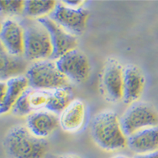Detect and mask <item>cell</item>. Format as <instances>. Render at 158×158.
Returning a JSON list of instances; mask_svg holds the SVG:
<instances>
[{
    "mask_svg": "<svg viewBox=\"0 0 158 158\" xmlns=\"http://www.w3.org/2000/svg\"><path fill=\"white\" fill-rule=\"evenodd\" d=\"M91 135L98 146L105 151L114 152L127 146V137L122 130L119 118L112 110H103L94 116Z\"/></svg>",
    "mask_w": 158,
    "mask_h": 158,
    "instance_id": "cell-1",
    "label": "cell"
},
{
    "mask_svg": "<svg viewBox=\"0 0 158 158\" xmlns=\"http://www.w3.org/2000/svg\"><path fill=\"white\" fill-rule=\"evenodd\" d=\"M3 146L11 158H43L48 143L34 135L26 126L16 125L7 132Z\"/></svg>",
    "mask_w": 158,
    "mask_h": 158,
    "instance_id": "cell-2",
    "label": "cell"
},
{
    "mask_svg": "<svg viewBox=\"0 0 158 158\" xmlns=\"http://www.w3.org/2000/svg\"><path fill=\"white\" fill-rule=\"evenodd\" d=\"M20 24L24 33V58L33 62L51 59L53 48L46 28L32 19L24 18Z\"/></svg>",
    "mask_w": 158,
    "mask_h": 158,
    "instance_id": "cell-3",
    "label": "cell"
},
{
    "mask_svg": "<svg viewBox=\"0 0 158 158\" xmlns=\"http://www.w3.org/2000/svg\"><path fill=\"white\" fill-rule=\"evenodd\" d=\"M24 76L29 86L35 89L53 90L69 84V80L58 69L56 61L51 59L34 61Z\"/></svg>",
    "mask_w": 158,
    "mask_h": 158,
    "instance_id": "cell-4",
    "label": "cell"
},
{
    "mask_svg": "<svg viewBox=\"0 0 158 158\" xmlns=\"http://www.w3.org/2000/svg\"><path fill=\"white\" fill-rule=\"evenodd\" d=\"M120 125L126 137L136 131L158 125V114L149 103L135 102L119 118Z\"/></svg>",
    "mask_w": 158,
    "mask_h": 158,
    "instance_id": "cell-5",
    "label": "cell"
},
{
    "mask_svg": "<svg viewBox=\"0 0 158 158\" xmlns=\"http://www.w3.org/2000/svg\"><path fill=\"white\" fill-rule=\"evenodd\" d=\"M55 61L58 69L69 81L82 83L88 80L90 64L87 56L78 49L67 52Z\"/></svg>",
    "mask_w": 158,
    "mask_h": 158,
    "instance_id": "cell-6",
    "label": "cell"
},
{
    "mask_svg": "<svg viewBox=\"0 0 158 158\" xmlns=\"http://www.w3.org/2000/svg\"><path fill=\"white\" fill-rule=\"evenodd\" d=\"M49 17L67 32L77 36L85 31L88 12L83 8L73 9L68 7L60 1Z\"/></svg>",
    "mask_w": 158,
    "mask_h": 158,
    "instance_id": "cell-7",
    "label": "cell"
},
{
    "mask_svg": "<svg viewBox=\"0 0 158 158\" xmlns=\"http://www.w3.org/2000/svg\"><path fill=\"white\" fill-rule=\"evenodd\" d=\"M46 28L52 40L53 52L51 60H57L67 52L77 49V40L59 24L52 20L49 16L37 19Z\"/></svg>",
    "mask_w": 158,
    "mask_h": 158,
    "instance_id": "cell-8",
    "label": "cell"
},
{
    "mask_svg": "<svg viewBox=\"0 0 158 158\" xmlns=\"http://www.w3.org/2000/svg\"><path fill=\"white\" fill-rule=\"evenodd\" d=\"M102 88L106 97L118 102L123 99L124 67L116 59H108L102 71Z\"/></svg>",
    "mask_w": 158,
    "mask_h": 158,
    "instance_id": "cell-9",
    "label": "cell"
},
{
    "mask_svg": "<svg viewBox=\"0 0 158 158\" xmlns=\"http://www.w3.org/2000/svg\"><path fill=\"white\" fill-rule=\"evenodd\" d=\"M1 46L9 54L24 56V33L20 22L6 18L1 24Z\"/></svg>",
    "mask_w": 158,
    "mask_h": 158,
    "instance_id": "cell-10",
    "label": "cell"
},
{
    "mask_svg": "<svg viewBox=\"0 0 158 158\" xmlns=\"http://www.w3.org/2000/svg\"><path fill=\"white\" fill-rule=\"evenodd\" d=\"M50 96L51 90L35 89L29 87L16 102L11 112L15 115L27 117L32 113L46 110Z\"/></svg>",
    "mask_w": 158,
    "mask_h": 158,
    "instance_id": "cell-11",
    "label": "cell"
},
{
    "mask_svg": "<svg viewBox=\"0 0 158 158\" xmlns=\"http://www.w3.org/2000/svg\"><path fill=\"white\" fill-rule=\"evenodd\" d=\"M30 86L25 76L17 77L0 82V112L2 114L12 111L13 107Z\"/></svg>",
    "mask_w": 158,
    "mask_h": 158,
    "instance_id": "cell-12",
    "label": "cell"
},
{
    "mask_svg": "<svg viewBox=\"0 0 158 158\" xmlns=\"http://www.w3.org/2000/svg\"><path fill=\"white\" fill-rule=\"evenodd\" d=\"M60 125L57 114L47 110L34 112L26 117V127L31 133L40 139H46Z\"/></svg>",
    "mask_w": 158,
    "mask_h": 158,
    "instance_id": "cell-13",
    "label": "cell"
},
{
    "mask_svg": "<svg viewBox=\"0 0 158 158\" xmlns=\"http://www.w3.org/2000/svg\"><path fill=\"white\" fill-rule=\"evenodd\" d=\"M145 87V77L142 72L135 65L124 67L123 100L125 103H133L141 96Z\"/></svg>",
    "mask_w": 158,
    "mask_h": 158,
    "instance_id": "cell-14",
    "label": "cell"
},
{
    "mask_svg": "<svg viewBox=\"0 0 158 158\" xmlns=\"http://www.w3.org/2000/svg\"><path fill=\"white\" fill-rule=\"evenodd\" d=\"M127 146L136 155L157 152L158 125L142 129L128 136Z\"/></svg>",
    "mask_w": 158,
    "mask_h": 158,
    "instance_id": "cell-15",
    "label": "cell"
},
{
    "mask_svg": "<svg viewBox=\"0 0 158 158\" xmlns=\"http://www.w3.org/2000/svg\"><path fill=\"white\" fill-rule=\"evenodd\" d=\"M86 105L80 99H73L59 116L60 126L67 132H77L83 126L86 119Z\"/></svg>",
    "mask_w": 158,
    "mask_h": 158,
    "instance_id": "cell-16",
    "label": "cell"
},
{
    "mask_svg": "<svg viewBox=\"0 0 158 158\" xmlns=\"http://www.w3.org/2000/svg\"><path fill=\"white\" fill-rule=\"evenodd\" d=\"M28 60L24 56L9 54L3 46L0 48V77L1 81L24 76L27 72Z\"/></svg>",
    "mask_w": 158,
    "mask_h": 158,
    "instance_id": "cell-17",
    "label": "cell"
},
{
    "mask_svg": "<svg viewBox=\"0 0 158 158\" xmlns=\"http://www.w3.org/2000/svg\"><path fill=\"white\" fill-rule=\"evenodd\" d=\"M73 101V91L69 86L55 88L51 90V96L46 110L56 114H61Z\"/></svg>",
    "mask_w": 158,
    "mask_h": 158,
    "instance_id": "cell-18",
    "label": "cell"
},
{
    "mask_svg": "<svg viewBox=\"0 0 158 158\" xmlns=\"http://www.w3.org/2000/svg\"><path fill=\"white\" fill-rule=\"evenodd\" d=\"M57 1H24V18L39 19L50 16L56 6Z\"/></svg>",
    "mask_w": 158,
    "mask_h": 158,
    "instance_id": "cell-19",
    "label": "cell"
},
{
    "mask_svg": "<svg viewBox=\"0 0 158 158\" xmlns=\"http://www.w3.org/2000/svg\"><path fill=\"white\" fill-rule=\"evenodd\" d=\"M24 1H1L0 9L1 13L6 16H19L24 14Z\"/></svg>",
    "mask_w": 158,
    "mask_h": 158,
    "instance_id": "cell-20",
    "label": "cell"
},
{
    "mask_svg": "<svg viewBox=\"0 0 158 158\" xmlns=\"http://www.w3.org/2000/svg\"><path fill=\"white\" fill-rule=\"evenodd\" d=\"M62 3L68 7L73 8V9H78L82 8V3H84L83 1H61Z\"/></svg>",
    "mask_w": 158,
    "mask_h": 158,
    "instance_id": "cell-21",
    "label": "cell"
},
{
    "mask_svg": "<svg viewBox=\"0 0 158 158\" xmlns=\"http://www.w3.org/2000/svg\"><path fill=\"white\" fill-rule=\"evenodd\" d=\"M133 158H158V151L146 154H138L135 156Z\"/></svg>",
    "mask_w": 158,
    "mask_h": 158,
    "instance_id": "cell-22",
    "label": "cell"
},
{
    "mask_svg": "<svg viewBox=\"0 0 158 158\" xmlns=\"http://www.w3.org/2000/svg\"><path fill=\"white\" fill-rule=\"evenodd\" d=\"M55 158H79L76 156H73V155H61V156H56Z\"/></svg>",
    "mask_w": 158,
    "mask_h": 158,
    "instance_id": "cell-23",
    "label": "cell"
},
{
    "mask_svg": "<svg viewBox=\"0 0 158 158\" xmlns=\"http://www.w3.org/2000/svg\"><path fill=\"white\" fill-rule=\"evenodd\" d=\"M113 158H129V157L124 155H118V156H114Z\"/></svg>",
    "mask_w": 158,
    "mask_h": 158,
    "instance_id": "cell-24",
    "label": "cell"
}]
</instances>
